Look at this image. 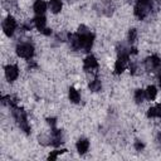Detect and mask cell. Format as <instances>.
<instances>
[{
	"mask_svg": "<svg viewBox=\"0 0 161 161\" xmlns=\"http://www.w3.org/2000/svg\"><path fill=\"white\" fill-rule=\"evenodd\" d=\"M150 10H151V0H143V1L138 0V4L135 8V14L137 18L143 19L148 14Z\"/></svg>",
	"mask_w": 161,
	"mask_h": 161,
	"instance_id": "cell-1",
	"label": "cell"
},
{
	"mask_svg": "<svg viewBox=\"0 0 161 161\" xmlns=\"http://www.w3.org/2000/svg\"><path fill=\"white\" fill-rule=\"evenodd\" d=\"M79 43H80V49H84L86 52H89L92 45H93V35L88 31L83 33V34H79Z\"/></svg>",
	"mask_w": 161,
	"mask_h": 161,
	"instance_id": "cell-2",
	"label": "cell"
},
{
	"mask_svg": "<svg viewBox=\"0 0 161 161\" xmlns=\"http://www.w3.org/2000/svg\"><path fill=\"white\" fill-rule=\"evenodd\" d=\"M16 53H18V55H20L21 58H26V59H29V58H31L33 54H34V48H33L31 44H29V43H24V44L18 45V48H16Z\"/></svg>",
	"mask_w": 161,
	"mask_h": 161,
	"instance_id": "cell-3",
	"label": "cell"
},
{
	"mask_svg": "<svg viewBox=\"0 0 161 161\" xmlns=\"http://www.w3.org/2000/svg\"><path fill=\"white\" fill-rule=\"evenodd\" d=\"M15 28H16V23H15V20L13 19V18H6L5 20H4V23H3V30H4V33L8 35V36H11L13 34H14V30H15Z\"/></svg>",
	"mask_w": 161,
	"mask_h": 161,
	"instance_id": "cell-4",
	"label": "cell"
},
{
	"mask_svg": "<svg viewBox=\"0 0 161 161\" xmlns=\"http://www.w3.org/2000/svg\"><path fill=\"white\" fill-rule=\"evenodd\" d=\"M145 64H146V68L148 70H151V72H156V70H158L161 68V60L156 55H152V57L147 58Z\"/></svg>",
	"mask_w": 161,
	"mask_h": 161,
	"instance_id": "cell-5",
	"label": "cell"
},
{
	"mask_svg": "<svg viewBox=\"0 0 161 161\" xmlns=\"http://www.w3.org/2000/svg\"><path fill=\"white\" fill-rule=\"evenodd\" d=\"M127 60H128V55H119L117 62H116V65H114V70L116 73H122L127 65Z\"/></svg>",
	"mask_w": 161,
	"mask_h": 161,
	"instance_id": "cell-6",
	"label": "cell"
},
{
	"mask_svg": "<svg viewBox=\"0 0 161 161\" xmlns=\"http://www.w3.org/2000/svg\"><path fill=\"white\" fill-rule=\"evenodd\" d=\"M18 74H19V70L15 65H8L5 68V75H6L8 80H10V82L15 80L18 78Z\"/></svg>",
	"mask_w": 161,
	"mask_h": 161,
	"instance_id": "cell-7",
	"label": "cell"
},
{
	"mask_svg": "<svg viewBox=\"0 0 161 161\" xmlns=\"http://www.w3.org/2000/svg\"><path fill=\"white\" fill-rule=\"evenodd\" d=\"M97 67H98V63H97V60H96V58L93 55H89V57L86 58V60H84V69L92 70V69H96Z\"/></svg>",
	"mask_w": 161,
	"mask_h": 161,
	"instance_id": "cell-8",
	"label": "cell"
},
{
	"mask_svg": "<svg viewBox=\"0 0 161 161\" xmlns=\"http://www.w3.org/2000/svg\"><path fill=\"white\" fill-rule=\"evenodd\" d=\"M34 24H35L36 29H39L40 31H43V33L47 34L45 30H48V29L45 28V18H44L43 15H38V16L34 19Z\"/></svg>",
	"mask_w": 161,
	"mask_h": 161,
	"instance_id": "cell-9",
	"label": "cell"
},
{
	"mask_svg": "<svg viewBox=\"0 0 161 161\" xmlns=\"http://www.w3.org/2000/svg\"><path fill=\"white\" fill-rule=\"evenodd\" d=\"M47 10V4L43 0H36L34 4V11L36 15H43Z\"/></svg>",
	"mask_w": 161,
	"mask_h": 161,
	"instance_id": "cell-10",
	"label": "cell"
},
{
	"mask_svg": "<svg viewBox=\"0 0 161 161\" xmlns=\"http://www.w3.org/2000/svg\"><path fill=\"white\" fill-rule=\"evenodd\" d=\"M88 147H89V142L86 138H82L77 142V150L79 153H86L88 151Z\"/></svg>",
	"mask_w": 161,
	"mask_h": 161,
	"instance_id": "cell-11",
	"label": "cell"
},
{
	"mask_svg": "<svg viewBox=\"0 0 161 161\" xmlns=\"http://www.w3.org/2000/svg\"><path fill=\"white\" fill-rule=\"evenodd\" d=\"M49 8H50L52 13H59L62 10V1L60 0H50Z\"/></svg>",
	"mask_w": 161,
	"mask_h": 161,
	"instance_id": "cell-12",
	"label": "cell"
},
{
	"mask_svg": "<svg viewBox=\"0 0 161 161\" xmlns=\"http://www.w3.org/2000/svg\"><path fill=\"white\" fill-rule=\"evenodd\" d=\"M156 94H157V91H156V87L155 86H150V87H147V89H146V97L148 98V99H155L156 98Z\"/></svg>",
	"mask_w": 161,
	"mask_h": 161,
	"instance_id": "cell-13",
	"label": "cell"
},
{
	"mask_svg": "<svg viewBox=\"0 0 161 161\" xmlns=\"http://www.w3.org/2000/svg\"><path fill=\"white\" fill-rule=\"evenodd\" d=\"M69 99H70L72 102H74V103H78V102H79L80 96H79V93H78L77 89H74V88H70V89H69Z\"/></svg>",
	"mask_w": 161,
	"mask_h": 161,
	"instance_id": "cell-14",
	"label": "cell"
},
{
	"mask_svg": "<svg viewBox=\"0 0 161 161\" xmlns=\"http://www.w3.org/2000/svg\"><path fill=\"white\" fill-rule=\"evenodd\" d=\"M145 97H146V91H142V89H137V91L135 92V101H136L137 103H141V102H143Z\"/></svg>",
	"mask_w": 161,
	"mask_h": 161,
	"instance_id": "cell-15",
	"label": "cell"
},
{
	"mask_svg": "<svg viewBox=\"0 0 161 161\" xmlns=\"http://www.w3.org/2000/svg\"><path fill=\"white\" fill-rule=\"evenodd\" d=\"M52 141H53L52 143H53L54 146H58V145L62 143V135H60L59 131H57V130L53 131V138H52Z\"/></svg>",
	"mask_w": 161,
	"mask_h": 161,
	"instance_id": "cell-16",
	"label": "cell"
},
{
	"mask_svg": "<svg viewBox=\"0 0 161 161\" xmlns=\"http://www.w3.org/2000/svg\"><path fill=\"white\" fill-rule=\"evenodd\" d=\"M89 88H91V91H93V92L99 91V89H101V80H98V79L92 80L91 84H89Z\"/></svg>",
	"mask_w": 161,
	"mask_h": 161,
	"instance_id": "cell-17",
	"label": "cell"
},
{
	"mask_svg": "<svg viewBox=\"0 0 161 161\" xmlns=\"http://www.w3.org/2000/svg\"><path fill=\"white\" fill-rule=\"evenodd\" d=\"M136 35H137L136 29H131V30H130V34H128V39H130V42H131V43H132V42H135Z\"/></svg>",
	"mask_w": 161,
	"mask_h": 161,
	"instance_id": "cell-18",
	"label": "cell"
},
{
	"mask_svg": "<svg viewBox=\"0 0 161 161\" xmlns=\"http://www.w3.org/2000/svg\"><path fill=\"white\" fill-rule=\"evenodd\" d=\"M155 108H156V117H161V103L157 104Z\"/></svg>",
	"mask_w": 161,
	"mask_h": 161,
	"instance_id": "cell-19",
	"label": "cell"
},
{
	"mask_svg": "<svg viewBox=\"0 0 161 161\" xmlns=\"http://www.w3.org/2000/svg\"><path fill=\"white\" fill-rule=\"evenodd\" d=\"M60 152H62V151H55V152H53L52 155H49V157H48V158H49V160H54V158H55Z\"/></svg>",
	"mask_w": 161,
	"mask_h": 161,
	"instance_id": "cell-20",
	"label": "cell"
},
{
	"mask_svg": "<svg viewBox=\"0 0 161 161\" xmlns=\"http://www.w3.org/2000/svg\"><path fill=\"white\" fill-rule=\"evenodd\" d=\"M142 147H143V145H142L140 141H137V142H136V148H137V150H141Z\"/></svg>",
	"mask_w": 161,
	"mask_h": 161,
	"instance_id": "cell-21",
	"label": "cell"
},
{
	"mask_svg": "<svg viewBox=\"0 0 161 161\" xmlns=\"http://www.w3.org/2000/svg\"><path fill=\"white\" fill-rule=\"evenodd\" d=\"M158 138H160V141H161V133H160V135H158Z\"/></svg>",
	"mask_w": 161,
	"mask_h": 161,
	"instance_id": "cell-22",
	"label": "cell"
},
{
	"mask_svg": "<svg viewBox=\"0 0 161 161\" xmlns=\"http://www.w3.org/2000/svg\"><path fill=\"white\" fill-rule=\"evenodd\" d=\"M160 87H161V80H160Z\"/></svg>",
	"mask_w": 161,
	"mask_h": 161,
	"instance_id": "cell-23",
	"label": "cell"
},
{
	"mask_svg": "<svg viewBox=\"0 0 161 161\" xmlns=\"http://www.w3.org/2000/svg\"><path fill=\"white\" fill-rule=\"evenodd\" d=\"M140 1H143V0H140Z\"/></svg>",
	"mask_w": 161,
	"mask_h": 161,
	"instance_id": "cell-24",
	"label": "cell"
}]
</instances>
